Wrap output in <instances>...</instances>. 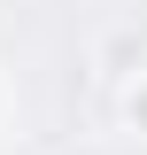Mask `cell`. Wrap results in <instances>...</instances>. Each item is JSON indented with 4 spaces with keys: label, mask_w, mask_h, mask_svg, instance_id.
<instances>
[{
    "label": "cell",
    "mask_w": 147,
    "mask_h": 155,
    "mask_svg": "<svg viewBox=\"0 0 147 155\" xmlns=\"http://www.w3.org/2000/svg\"><path fill=\"white\" fill-rule=\"evenodd\" d=\"M124 124H132V132H147V70L124 85Z\"/></svg>",
    "instance_id": "obj_1"
},
{
    "label": "cell",
    "mask_w": 147,
    "mask_h": 155,
    "mask_svg": "<svg viewBox=\"0 0 147 155\" xmlns=\"http://www.w3.org/2000/svg\"><path fill=\"white\" fill-rule=\"evenodd\" d=\"M62 155H109V147H62Z\"/></svg>",
    "instance_id": "obj_2"
}]
</instances>
